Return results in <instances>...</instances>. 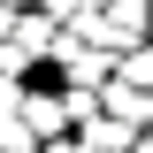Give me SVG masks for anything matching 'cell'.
<instances>
[{"label":"cell","mask_w":153,"mask_h":153,"mask_svg":"<svg viewBox=\"0 0 153 153\" xmlns=\"http://www.w3.org/2000/svg\"><path fill=\"white\" fill-rule=\"evenodd\" d=\"M16 100H23V84H16L8 69H0V115H16Z\"/></svg>","instance_id":"cell-4"},{"label":"cell","mask_w":153,"mask_h":153,"mask_svg":"<svg viewBox=\"0 0 153 153\" xmlns=\"http://www.w3.org/2000/svg\"><path fill=\"white\" fill-rule=\"evenodd\" d=\"M107 115L115 123H130V130H153V92H138V84H123V76H107Z\"/></svg>","instance_id":"cell-1"},{"label":"cell","mask_w":153,"mask_h":153,"mask_svg":"<svg viewBox=\"0 0 153 153\" xmlns=\"http://www.w3.org/2000/svg\"><path fill=\"white\" fill-rule=\"evenodd\" d=\"M130 123H115V115H84V146H92V153H130Z\"/></svg>","instance_id":"cell-2"},{"label":"cell","mask_w":153,"mask_h":153,"mask_svg":"<svg viewBox=\"0 0 153 153\" xmlns=\"http://www.w3.org/2000/svg\"><path fill=\"white\" fill-rule=\"evenodd\" d=\"M130 153H153V130H138V138H130Z\"/></svg>","instance_id":"cell-6"},{"label":"cell","mask_w":153,"mask_h":153,"mask_svg":"<svg viewBox=\"0 0 153 153\" xmlns=\"http://www.w3.org/2000/svg\"><path fill=\"white\" fill-rule=\"evenodd\" d=\"M38 153H92L84 138H38Z\"/></svg>","instance_id":"cell-5"},{"label":"cell","mask_w":153,"mask_h":153,"mask_svg":"<svg viewBox=\"0 0 153 153\" xmlns=\"http://www.w3.org/2000/svg\"><path fill=\"white\" fill-rule=\"evenodd\" d=\"M115 76H123V84H138V92H153V46H130V54L115 61Z\"/></svg>","instance_id":"cell-3"}]
</instances>
